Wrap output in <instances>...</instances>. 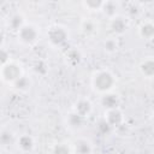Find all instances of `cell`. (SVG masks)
I'll use <instances>...</instances> for the list:
<instances>
[{
    "label": "cell",
    "instance_id": "obj_7",
    "mask_svg": "<svg viewBox=\"0 0 154 154\" xmlns=\"http://www.w3.org/2000/svg\"><path fill=\"white\" fill-rule=\"evenodd\" d=\"M85 120H87L85 117L78 114L73 109L66 117V124H67V126L71 130H79V129H82L84 126V124H85Z\"/></svg>",
    "mask_w": 154,
    "mask_h": 154
},
{
    "label": "cell",
    "instance_id": "obj_18",
    "mask_svg": "<svg viewBox=\"0 0 154 154\" xmlns=\"http://www.w3.org/2000/svg\"><path fill=\"white\" fill-rule=\"evenodd\" d=\"M103 0H83L82 1V6L88 10V11H101L102 6H103Z\"/></svg>",
    "mask_w": 154,
    "mask_h": 154
},
{
    "label": "cell",
    "instance_id": "obj_2",
    "mask_svg": "<svg viewBox=\"0 0 154 154\" xmlns=\"http://www.w3.org/2000/svg\"><path fill=\"white\" fill-rule=\"evenodd\" d=\"M0 76H1V79L5 83L13 84L17 79H19L23 76V69H22L20 64H18V63L12 60L8 64L1 66Z\"/></svg>",
    "mask_w": 154,
    "mask_h": 154
},
{
    "label": "cell",
    "instance_id": "obj_22",
    "mask_svg": "<svg viewBox=\"0 0 154 154\" xmlns=\"http://www.w3.org/2000/svg\"><path fill=\"white\" fill-rule=\"evenodd\" d=\"M0 142L5 147L10 146L13 142V135H12V132L10 130H7V129L1 130V132H0Z\"/></svg>",
    "mask_w": 154,
    "mask_h": 154
},
{
    "label": "cell",
    "instance_id": "obj_24",
    "mask_svg": "<svg viewBox=\"0 0 154 154\" xmlns=\"http://www.w3.org/2000/svg\"><path fill=\"white\" fill-rule=\"evenodd\" d=\"M52 154H71V148L66 143H58L53 147Z\"/></svg>",
    "mask_w": 154,
    "mask_h": 154
},
{
    "label": "cell",
    "instance_id": "obj_4",
    "mask_svg": "<svg viewBox=\"0 0 154 154\" xmlns=\"http://www.w3.org/2000/svg\"><path fill=\"white\" fill-rule=\"evenodd\" d=\"M17 35H18L19 41H20L23 45L32 46L34 43L37 42L38 36H40V32H38L37 26H35L34 24L26 23V24L17 32Z\"/></svg>",
    "mask_w": 154,
    "mask_h": 154
},
{
    "label": "cell",
    "instance_id": "obj_25",
    "mask_svg": "<svg viewBox=\"0 0 154 154\" xmlns=\"http://www.w3.org/2000/svg\"><path fill=\"white\" fill-rule=\"evenodd\" d=\"M11 60V55H10V51H7L5 47H1V51H0V64L1 66L8 64Z\"/></svg>",
    "mask_w": 154,
    "mask_h": 154
},
{
    "label": "cell",
    "instance_id": "obj_1",
    "mask_svg": "<svg viewBox=\"0 0 154 154\" xmlns=\"http://www.w3.org/2000/svg\"><path fill=\"white\" fill-rule=\"evenodd\" d=\"M91 85L94 90L101 95L109 93L116 87V77L109 70H99L91 77Z\"/></svg>",
    "mask_w": 154,
    "mask_h": 154
},
{
    "label": "cell",
    "instance_id": "obj_8",
    "mask_svg": "<svg viewBox=\"0 0 154 154\" xmlns=\"http://www.w3.org/2000/svg\"><path fill=\"white\" fill-rule=\"evenodd\" d=\"M119 102H120V99H119L118 94L112 93V91L106 93V94H102L101 95V99H100V103H101V106L106 111L119 107Z\"/></svg>",
    "mask_w": 154,
    "mask_h": 154
},
{
    "label": "cell",
    "instance_id": "obj_16",
    "mask_svg": "<svg viewBox=\"0 0 154 154\" xmlns=\"http://www.w3.org/2000/svg\"><path fill=\"white\" fill-rule=\"evenodd\" d=\"M81 31L85 36H91L97 31V24L95 23V20H93L90 18L83 19L81 22Z\"/></svg>",
    "mask_w": 154,
    "mask_h": 154
},
{
    "label": "cell",
    "instance_id": "obj_19",
    "mask_svg": "<svg viewBox=\"0 0 154 154\" xmlns=\"http://www.w3.org/2000/svg\"><path fill=\"white\" fill-rule=\"evenodd\" d=\"M66 60L70 65L75 66V65H78L82 60V54L78 49H70L67 53H66Z\"/></svg>",
    "mask_w": 154,
    "mask_h": 154
},
{
    "label": "cell",
    "instance_id": "obj_20",
    "mask_svg": "<svg viewBox=\"0 0 154 154\" xmlns=\"http://www.w3.org/2000/svg\"><path fill=\"white\" fill-rule=\"evenodd\" d=\"M119 48V45H118V41L117 38H113V37H109L107 40L103 41V51L108 54H113L118 51Z\"/></svg>",
    "mask_w": 154,
    "mask_h": 154
},
{
    "label": "cell",
    "instance_id": "obj_5",
    "mask_svg": "<svg viewBox=\"0 0 154 154\" xmlns=\"http://www.w3.org/2000/svg\"><path fill=\"white\" fill-rule=\"evenodd\" d=\"M129 28V20L124 16H117L109 19V29L116 35H123Z\"/></svg>",
    "mask_w": 154,
    "mask_h": 154
},
{
    "label": "cell",
    "instance_id": "obj_17",
    "mask_svg": "<svg viewBox=\"0 0 154 154\" xmlns=\"http://www.w3.org/2000/svg\"><path fill=\"white\" fill-rule=\"evenodd\" d=\"M11 87L16 90V91H19V93H25L30 89L31 87V81L29 79V77L26 76H22L19 79H17L13 84H11Z\"/></svg>",
    "mask_w": 154,
    "mask_h": 154
},
{
    "label": "cell",
    "instance_id": "obj_21",
    "mask_svg": "<svg viewBox=\"0 0 154 154\" xmlns=\"http://www.w3.org/2000/svg\"><path fill=\"white\" fill-rule=\"evenodd\" d=\"M34 71L37 73V75H46L48 72V64L42 60V59H38L34 63Z\"/></svg>",
    "mask_w": 154,
    "mask_h": 154
},
{
    "label": "cell",
    "instance_id": "obj_12",
    "mask_svg": "<svg viewBox=\"0 0 154 154\" xmlns=\"http://www.w3.org/2000/svg\"><path fill=\"white\" fill-rule=\"evenodd\" d=\"M73 111L77 112L78 114H81V116H83V117L87 118V117L91 113V111H93V105H91L90 100L83 97V99H79V100L75 103Z\"/></svg>",
    "mask_w": 154,
    "mask_h": 154
},
{
    "label": "cell",
    "instance_id": "obj_9",
    "mask_svg": "<svg viewBox=\"0 0 154 154\" xmlns=\"http://www.w3.org/2000/svg\"><path fill=\"white\" fill-rule=\"evenodd\" d=\"M119 10H120V4L114 0H106L103 2V6L101 8V12L109 19L119 16Z\"/></svg>",
    "mask_w": 154,
    "mask_h": 154
},
{
    "label": "cell",
    "instance_id": "obj_15",
    "mask_svg": "<svg viewBox=\"0 0 154 154\" xmlns=\"http://www.w3.org/2000/svg\"><path fill=\"white\" fill-rule=\"evenodd\" d=\"M138 70L142 76L147 78H154V58H147L138 65Z\"/></svg>",
    "mask_w": 154,
    "mask_h": 154
},
{
    "label": "cell",
    "instance_id": "obj_11",
    "mask_svg": "<svg viewBox=\"0 0 154 154\" xmlns=\"http://www.w3.org/2000/svg\"><path fill=\"white\" fill-rule=\"evenodd\" d=\"M17 146L18 148L20 149V152L23 153H29L34 149L35 147V140L31 135H28V134H24L22 136L18 137L17 140Z\"/></svg>",
    "mask_w": 154,
    "mask_h": 154
},
{
    "label": "cell",
    "instance_id": "obj_13",
    "mask_svg": "<svg viewBox=\"0 0 154 154\" xmlns=\"http://www.w3.org/2000/svg\"><path fill=\"white\" fill-rule=\"evenodd\" d=\"M25 24H26L25 23V17L20 12L13 13L8 19V29H11L12 31H16V32H18Z\"/></svg>",
    "mask_w": 154,
    "mask_h": 154
},
{
    "label": "cell",
    "instance_id": "obj_6",
    "mask_svg": "<svg viewBox=\"0 0 154 154\" xmlns=\"http://www.w3.org/2000/svg\"><path fill=\"white\" fill-rule=\"evenodd\" d=\"M103 118L108 122V124L112 128H118L124 122V114H123V112H122V109L119 107L112 108V109H107L105 112V117Z\"/></svg>",
    "mask_w": 154,
    "mask_h": 154
},
{
    "label": "cell",
    "instance_id": "obj_3",
    "mask_svg": "<svg viewBox=\"0 0 154 154\" xmlns=\"http://www.w3.org/2000/svg\"><path fill=\"white\" fill-rule=\"evenodd\" d=\"M47 38L49 43L54 47H60L65 45L69 40V31L63 25H54L51 26L47 31Z\"/></svg>",
    "mask_w": 154,
    "mask_h": 154
},
{
    "label": "cell",
    "instance_id": "obj_14",
    "mask_svg": "<svg viewBox=\"0 0 154 154\" xmlns=\"http://www.w3.org/2000/svg\"><path fill=\"white\" fill-rule=\"evenodd\" d=\"M138 35L143 40H153L154 38V23L150 20L142 22L138 26Z\"/></svg>",
    "mask_w": 154,
    "mask_h": 154
},
{
    "label": "cell",
    "instance_id": "obj_10",
    "mask_svg": "<svg viewBox=\"0 0 154 154\" xmlns=\"http://www.w3.org/2000/svg\"><path fill=\"white\" fill-rule=\"evenodd\" d=\"M75 154H93V144L87 138H77L73 143Z\"/></svg>",
    "mask_w": 154,
    "mask_h": 154
},
{
    "label": "cell",
    "instance_id": "obj_23",
    "mask_svg": "<svg viewBox=\"0 0 154 154\" xmlns=\"http://www.w3.org/2000/svg\"><path fill=\"white\" fill-rule=\"evenodd\" d=\"M97 131L101 134V135H108L111 131H112V126L108 124V122L105 119V118H102V119H100L99 122H97Z\"/></svg>",
    "mask_w": 154,
    "mask_h": 154
},
{
    "label": "cell",
    "instance_id": "obj_27",
    "mask_svg": "<svg viewBox=\"0 0 154 154\" xmlns=\"http://www.w3.org/2000/svg\"><path fill=\"white\" fill-rule=\"evenodd\" d=\"M150 124H152V126L154 128V113H153L152 117H150Z\"/></svg>",
    "mask_w": 154,
    "mask_h": 154
},
{
    "label": "cell",
    "instance_id": "obj_26",
    "mask_svg": "<svg viewBox=\"0 0 154 154\" xmlns=\"http://www.w3.org/2000/svg\"><path fill=\"white\" fill-rule=\"evenodd\" d=\"M126 12H128V14L131 16V17L137 16V14L140 13V6H138V4H136V2H131V4L129 5Z\"/></svg>",
    "mask_w": 154,
    "mask_h": 154
}]
</instances>
